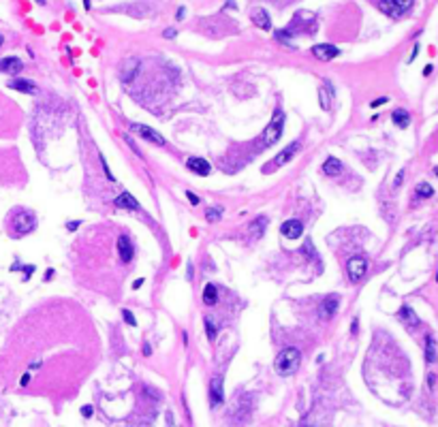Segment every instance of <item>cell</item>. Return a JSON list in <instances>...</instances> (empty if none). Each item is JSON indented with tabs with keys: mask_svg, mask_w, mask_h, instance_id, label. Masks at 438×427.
Wrapping results in <instances>:
<instances>
[{
	"mask_svg": "<svg viewBox=\"0 0 438 427\" xmlns=\"http://www.w3.org/2000/svg\"><path fill=\"white\" fill-rule=\"evenodd\" d=\"M205 331H208L210 340L216 338V325H214V320H212V316H205Z\"/></svg>",
	"mask_w": 438,
	"mask_h": 427,
	"instance_id": "27",
	"label": "cell"
},
{
	"mask_svg": "<svg viewBox=\"0 0 438 427\" xmlns=\"http://www.w3.org/2000/svg\"><path fill=\"white\" fill-rule=\"evenodd\" d=\"M22 69H24V64H22V60H19V58H15V56H6V58H2V60H0V71H2V73L13 75V73H19Z\"/></svg>",
	"mask_w": 438,
	"mask_h": 427,
	"instance_id": "15",
	"label": "cell"
},
{
	"mask_svg": "<svg viewBox=\"0 0 438 427\" xmlns=\"http://www.w3.org/2000/svg\"><path fill=\"white\" fill-rule=\"evenodd\" d=\"M398 319H400L402 322H406V325H410V327L419 325V319H417V314L413 312V308H410V306H402L400 312H398Z\"/></svg>",
	"mask_w": 438,
	"mask_h": 427,
	"instance_id": "20",
	"label": "cell"
},
{
	"mask_svg": "<svg viewBox=\"0 0 438 427\" xmlns=\"http://www.w3.org/2000/svg\"><path fill=\"white\" fill-rule=\"evenodd\" d=\"M267 226V218L265 216H259L255 220L253 224H250V235H253V239H261L263 237V231H265Z\"/></svg>",
	"mask_w": 438,
	"mask_h": 427,
	"instance_id": "22",
	"label": "cell"
},
{
	"mask_svg": "<svg viewBox=\"0 0 438 427\" xmlns=\"http://www.w3.org/2000/svg\"><path fill=\"white\" fill-rule=\"evenodd\" d=\"M36 2H38V4H45V0H36Z\"/></svg>",
	"mask_w": 438,
	"mask_h": 427,
	"instance_id": "45",
	"label": "cell"
},
{
	"mask_svg": "<svg viewBox=\"0 0 438 427\" xmlns=\"http://www.w3.org/2000/svg\"><path fill=\"white\" fill-rule=\"evenodd\" d=\"M176 35H178V30H176V28H167V30L163 32V36H165V38H176Z\"/></svg>",
	"mask_w": 438,
	"mask_h": 427,
	"instance_id": "33",
	"label": "cell"
},
{
	"mask_svg": "<svg viewBox=\"0 0 438 427\" xmlns=\"http://www.w3.org/2000/svg\"><path fill=\"white\" fill-rule=\"evenodd\" d=\"M79 224H81L79 220H71V222L67 224V229H69V231H77V226H79Z\"/></svg>",
	"mask_w": 438,
	"mask_h": 427,
	"instance_id": "38",
	"label": "cell"
},
{
	"mask_svg": "<svg viewBox=\"0 0 438 427\" xmlns=\"http://www.w3.org/2000/svg\"><path fill=\"white\" fill-rule=\"evenodd\" d=\"M11 90H17V92H24V94H35L36 92V86L28 79H13L9 83Z\"/></svg>",
	"mask_w": 438,
	"mask_h": 427,
	"instance_id": "19",
	"label": "cell"
},
{
	"mask_svg": "<svg viewBox=\"0 0 438 427\" xmlns=\"http://www.w3.org/2000/svg\"><path fill=\"white\" fill-rule=\"evenodd\" d=\"M430 73H432V64H428V67L423 69V75H430Z\"/></svg>",
	"mask_w": 438,
	"mask_h": 427,
	"instance_id": "44",
	"label": "cell"
},
{
	"mask_svg": "<svg viewBox=\"0 0 438 427\" xmlns=\"http://www.w3.org/2000/svg\"><path fill=\"white\" fill-rule=\"evenodd\" d=\"M115 246H118V256H120L122 263L133 261V242H131V237H128V235H120Z\"/></svg>",
	"mask_w": 438,
	"mask_h": 427,
	"instance_id": "12",
	"label": "cell"
},
{
	"mask_svg": "<svg viewBox=\"0 0 438 427\" xmlns=\"http://www.w3.org/2000/svg\"><path fill=\"white\" fill-rule=\"evenodd\" d=\"M299 363H301L299 348L287 346L285 351H280L278 357H276V372H278L280 376H293V374L297 372Z\"/></svg>",
	"mask_w": 438,
	"mask_h": 427,
	"instance_id": "1",
	"label": "cell"
},
{
	"mask_svg": "<svg viewBox=\"0 0 438 427\" xmlns=\"http://www.w3.org/2000/svg\"><path fill=\"white\" fill-rule=\"evenodd\" d=\"M165 419H167V427H178L176 423H173V412H171V410H167Z\"/></svg>",
	"mask_w": 438,
	"mask_h": 427,
	"instance_id": "34",
	"label": "cell"
},
{
	"mask_svg": "<svg viewBox=\"0 0 438 427\" xmlns=\"http://www.w3.org/2000/svg\"><path fill=\"white\" fill-rule=\"evenodd\" d=\"M137 69H139V60H137V58H128V60L122 64V69H120V79L124 83H131L135 79V75H137Z\"/></svg>",
	"mask_w": 438,
	"mask_h": 427,
	"instance_id": "13",
	"label": "cell"
},
{
	"mask_svg": "<svg viewBox=\"0 0 438 427\" xmlns=\"http://www.w3.org/2000/svg\"><path fill=\"white\" fill-rule=\"evenodd\" d=\"M323 173H325V176H329V178L340 176V173H342V163H340L336 156H329L323 163Z\"/></svg>",
	"mask_w": 438,
	"mask_h": 427,
	"instance_id": "17",
	"label": "cell"
},
{
	"mask_svg": "<svg viewBox=\"0 0 438 427\" xmlns=\"http://www.w3.org/2000/svg\"><path fill=\"white\" fill-rule=\"evenodd\" d=\"M115 208H120V210H139V203H137V199H135L131 192H122L120 197H115Z\"/></svg>",
	"mask_w": 438,
	"mask_h": 427,
	"instance_id": "16",
	"label": "cell"
},
{
	"mask_svg": "<svg viewBox=\"0 0 438 427\" xmlns=\"http://www.w3.org/2000/svg\"><path fill=\"white\" fill-rule=\"evenodd\" d=\"M222 216V210L220 208H210L208 212H205V218H208V222H214V220H218Z\"/></svg>",
	"mask_w": 438,
	"mask_h": 427,
	"instance_id": "28",
	"label": "cell"
},
{
	"mask_svg": "<svg viewBox=\"0 0 438 427\" xmlns=\"http://www.w3.org/2000/svg\"><path fill=\"white\" fill-rule=\"evenodd\" d=\"M415 195L419 197V199H430V197L434 195V188H432V186H430L428 182H421V184H417Z\"/></svg>",
	"mask_w": 438,
	"mask_h": 427,
	"instance_id": "26",
	"label": "cell"
},
{
	"mask_svg": "<svg viewBox=\"0 0 438 427\" xmlns=\"http://www.w3.org/2000/svg\"><path fill=\"white\" fill-rule=\"evenodd\" d=\"M338 306H340V297L338 295H327L325 301L321 303V316H323V319H331V316L338 312Z\"/></svg>",
	"mask_w": 438,
	"mask_h": 427,
	"instance_id": "14",
	"label": "cell"
},
{
	"mask_svg": "<svg viewBox=\"0 0 438 427\" xmlns=\"http://www.w3.org/2000/svg\"><path fill=\"white\" fill-rule=\"evenodd\" d=\"M51 276H54V269H47V274H45V282L51 280Z\"/></svg>",
	"mask_w": 438,
	"mask_h": 427,
	"instance_id": "42",
	"label": "cell"
},
{
	"mask_svg": "<svg viewBox=\"0 0 438 427\" xmlns=\"http://www.w3.org/2000/svg\"><path fill=\"white\" fill-rule=\"evenodd\" d=\"M391 120H394V124L398 128H408L410 124V113L406 111V109H396L394 113H391Z\"/></svg>",
	"mask_w": 438,
	"mask_h": 427,
	"instance_id": "21",
	"label": "cell"
},
{
	"mask_svg": "<svg viewBox=\"0 0 438 427\" xmlns=\"http://www.w3.org/2000/svg\"><path fill=\"white\" fill-rule=\"evenodd\" d=\"M297 152H299V141H293V143H289L285 150H282L278 156L272 160V165H265V167H263V173H272V169H280V167H285Z\"/></svg>",
	"mask_w": 438,
	"mask_h": 427,
	"instance_id": "4",
	"label": "cell"
},
{
	"mask_svg": "<svg viewBox=\"0 0 438 427\" xmlns=\"http://www.w3.org/2000/svg\"><path fill=\"white\" fill-rule=\"evenodd\" d=\"M131 131L133 133H137L141 139H146V141H150V143H154V145H167V141H165V137L160 135L158 131H154V128H150V126H146V124H131Z\"/></svg>",
	"mask_w": 438,
	"mask_h": 427,
	"instance_id": "7",
	"label": "cell"
},
{
	"mask_svg": "<svg viewBox=\"0 0 438 427\" xmlns=\"http://www.w3.org/2000/svg\"><path fill=\"white\" fill-rule=\"evenodd\" d=\"M144 355L147 357V355H152V348H150V344H144Z\"/></svg>",
	"mask_w": 438,
	"mask_h": 427,
	"instance_id": "41",
	"label": "cell"
},
{
	"mask_svg": "<svg viewBox=\"0 0 438 427\" xmlns=\"http://www.w3.org/2000/svg\"><path fill=\"white\" fill-rule=\"evenodd\" d=\"M2 41H4V38H2V35H0V45H2Z\"/></svg>",
	"mask_w": 438,
	"mask_h": 427,
	"instance_id": "46",
	"label": "cell"
},
{
	"mask_svg": "<svg viewBox=\"0 0 438 427\" xmlns=\"http://www.w3.org/2000/svg\"><path fill=\"white\" fill-rule=\"evenodd\" d=\"M186 271H188V274H186V276H188V280H192V263H188V269H186Z\"/></svg>",
	"mask_w": 438,
	"mask_h": 427,
	"instance_id": "43",
	"label": "cell"
},
{
	"mask_svg": "<svg viewBox=\"0 0 438 427\" xmlns=\"http://www.w3.org/2000/svg\"><path fill=\"white\" fill-rule=\"evenodd\" d=\"M331 94H333V88L329 86V83H325V86H321V90H319V101H321V107H323L325 111H329Z\"/></svg>",
	"mask_w": 438,
	"mask_h": 427,
	"instance_id": "23",
	"label": "cell"
},
{
	"mask_svg": "<svg viewBox=\"0 0 438 427\" xmlns=\"http://www.w3.org/2000/svg\"><path fill=\"white\" fill-rule=\"evenodd\" d=\"M253 22L259 26L261 30H269V28H272V22H269V13H267L265 9H261V6L253 11Z\"/></svg>",
	"mask_w": 438,
	"mask_h": 427,
	"instance_id": "18",
	"label": "cell"
},
{
	"mask_svg": "<svg viewBox=\"0 0 438 427\" xmlns=\"http://www.w3.org/2000/svg\"><path fill=\"white\" fill-rule=\"evenodd\" d=\"M30 378H32L30 374H24V376H22V380H19V385H22V387H26V385L30 383Z\"/></svg>",
	"mask_w": 438,
	"mask_h": 427,
	"instance_id": "39",
	"label": "cell"
},
{
	"mask_svg": "<svg viewBox=\"0 0 438 427\" xmlns=\"http://www.w3.org/2000/svg\"><path fill=\"white\" fill-rule=\"evenodd\" d=\"M11 222H13V229H11L13 237H24L36 229V216L28 210H17L13 214Z\"/></svg>",
	"mask_w": 438,
	"mask_h": 427,
	"instance_id": "2",
	"label": "cell"
},
{
	"mask_svg": "<svg viewBox=\"0 0 438 427\" xmlns=\"http://www.w3.org/2000/svg\"><path fill=\"white\" fill-rule=\"evenodd\" d=\"M280 233H282V237H287V239H299L301 233H304V222L297 218H291L280 224Z\"/></svg>",
	"mask_w": 438,
	"mask_h": 427,
	"instance_id": "8",
	"label": "cell"
},
{
	"mask_svg": "<svg viewBox=\"0 0 438 427\" xmlns=\"http://www.w3.org/2000/svg\"><path fill=\"white\" fill-rule=\"evenodd\" d=\"M385 103H389V99H387V96H381V99H374V101H372V103H370V107H374V109H376V107L385 105Z\"/></svg>",
	"mask_w": 438,
	"mask_h": 427,
	"instance_id": "31",
	"label": "cell"
},
{
	"mask_svg": "<svg viewBox=\"0 0 438 427\" xmlns=\"http://www.w3.org/2000/svg\"><path fill=\"white\" fill-rule=\"evenodd\" d=\"M92 410H94L92 406H83V408H81V415L86 417V419H90V417H92Z\"/></svg>",
	"mask_w": 438,
	"mask_h": 427,
	"instance_id": "36",
	"label": "cell"
},
{
	"mask_svg": "<svg viewBox=\"0 0 438 427\" xmlns=\"http://www.w3.org/2000/svg\"><path fill=\"white\" fill-rule=\"evenodd\" d=\"M203 303L205 306H216L218 303V290L214 284H205L203 288Z\"/></svg>",
	"mask_w": 438,
	"mask_h": 427,
	"instance_id": "24",
	"label": "cell"
},
{
	"mask_svg": "<svg viewBox=\"0 0 438 427\" xmlns=\"http://www.w3.org/2000/svg\"><path fill=\"white\" fill-rule=\"evenodd\" d=\"M346 274H349L351 282H359L368 274V261L364 256H351L349 263H346Z\"/></svg>",
	"mask_w": 438,
	"mask_h": 427,
	"instance_id": "6",
	"label": "cell"
},
{
	"mask_svg": "<svg viewBox=\"0 0 438 427\" xmlns=\"http://www.w3.org/2000/svg\"><path fill=\"white\" fill-rule=\"evenodd\" d=\"M402 182H404V171H400V173L396 176V179H394V188H400Z\"/></svg>",
	"mask_w": 438,
	"mask_h": 427,
	"instance_id": "32",
	"label": "cell"
},
{
	"mask_svg": "<svg viewBox=\"0 0 438 427\" xmlns=\"http://www.w3.org/2000/svg\"><path fill=\"white\" fill-rule=\"evenodd\" d=\"M285 113L280 111V109H276L274 111V118L269 120L267 128L263 131V145H274L276 141H278L282 137V128H285Z\"/></svg>",
	"mask_w": 438,
	"mask_h": 427,
	"instance_id": "3",
	"label": "cell"
},
{
	"mask_svg": "<svg viewBox=\"0 0 438 427\" xmlns=\"http://www.w3.org/2000/svg\"><path fill=\"white\" fill-rule=\"evenodd\" d=\"M415 0H381V11L389 17H402L406 11H410Z\"/></svg>",
	"mask_w": 438,
	"mask_h": 427,
	"instance_id": "5",
	"label": "cell"
},
{
	"mask_svg": "<svg viewBox=\"0 0 438 427\" xmlns=\"http://www.w3.org/2000/svg\"><path fill=\"white\" fill-rule=\"evenodd\" d=\"M184 15H186V9H184V6H178V13H176V19H178V22H182V19H184Z\"/></svg>",
	"mask_w": 438,
	"mask_h": 427,
	"instance_id": "37",
	"label": "cell"
},
{
	"mask_svg": "<svg viewBox=\"0 0 438 427\" xmlns=\"http://www.w3.org/2000/svg\"><path fill=\"white\" fill-rule=\"evenodd\" d=\"M99 160H101V165H103V171H105V178L111 179V182H115V176H113L111 171H109V165H107V160H105V156H103V154L99 156Z\"/></svg>",
	"mask_w": 438,
	"mask_h": 427,
	"instance_id": "30",
	"label": "cell"
},
{
	"mask_svg": "<svg viewBox=\"0 0 438 427\" xmlns=\"http://www.w3.org/2000/svg\"><path fill=\"white\" fill-rule=\"evenodd\" d=\"M186 197H188V201H190L192 205H199V197H197V195H192L190 190H186Z\"/></svg>",
	"mask_w": 438,
	"mask_h": 427,
	"instance_id": "35",
	"label": "cell"
},
{
	"mask_svg": "<svg viewBox=\"0 0 438 427\" xmlns=\"http://www.w3.org/2000/svg\"><path fill=\"white\" fill-rule=\"evenodd\" d=\"M222 402H224L222 376H216V378H212V383H210V404H212V408H218V406H222Z\"/></svg>",
	"mask_w": 438,
	"mask_h": 427,
	"instance_id": "10",
	"label": "cell"
},
{
	"mask_svg": "<svg viewBox=\"0 0 438 427\" xmlns=\"http://www.w3.org/2000/svg\"><path fill=\"white\" fill-rule=\"evenodd\" d=\"M426 361L428 363H434L436 361V340L432 338V335L426 338Z\"/></svg>",
	"mask_w": 438,
	"mask_h": 427,
	"instance_id": "25",
	"label": "cell"
},
{
	"mask_svg": "<svg viewBox=\"0 0 438 427\" xmlns=\"http://www.w3.org/2000/svg\"><path fill=\"white\" fill-rule=\"evenodd\" d=\"M122 319H124V322L126 325H131V327H137V319L133 316V312L131 310H122Z\"/></svg>",
	"mask_w": 438,
	"mask_h": 427,
	"instance_id": "29",
	"label": "cell"
},
{
	"mask_svg": "<svg viewBox=\"0 0 438 427\" xmlns=\"http://www.w3.org/2000/svg\"><path fill=\"white\" fill-rule=\"evenodd\" d=\"M141 284H144V278H139V280H135V282H133V288H135V290L141 288Z\"/></svg>",
	"mask_w": 438,
	"mask_h": 427,
	"instance_id": "40",
	"label": "cell"
},
{
	"mask_svg": "<svg viewBox=\"0 0 438 427\" xmlns=\"http://www.w3.org/2000/svg\"><path fill=\"white\" fill-rule=\"evenodd\" d=\"M186 167H188V171L197 173V176H203V178L212 173V165L201 156H190L188 160H186Z\"/></svg>",
	"mask_w": 438,
	"mask_h": 427,
	"instance_id": "11",
	"label": "cell"
},
{
	"mask_svg": "<svg viewBox=\"0 0 438 427\" xmlns=\"http://www.w3.org/2000/svg\"><path fill=\"white\" fill-rule=\"evenodd\" d=\"M312 56L319 58V60H323V62H329V60H333V58L340 56V49L331 43H321V45H314L312 47Z\"/></svg>",
	"mask_w": 438,
	"mask_h": 427,
	"instance_id": "9",
	"label": "cell"
}]
</instances>
